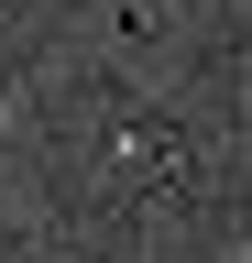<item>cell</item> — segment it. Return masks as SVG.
Masks as SVG:
<instances>
[{"mask_svg":"<svg viewBox=\"0 0 252 263\" xmlns=\"http://www.w3.org/2000/svg\"><path fill=\"white\" fill-rule=\"evenodd\" d=\"M0 132H11V99H0Z\"/></svg>","mask_w":252,"mask_h":263,"instance_id":"cell-1","label":"cell"}]
</instances>
